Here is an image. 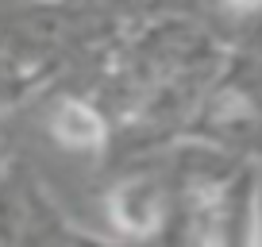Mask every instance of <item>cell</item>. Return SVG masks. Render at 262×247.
<instances>
[{
    "instance_id": "cell-1",
    "label": "cell",
    "mask_w": 262,
    "mask_h": 247,
    "mask_svg": "<svg viewBox=\"0 0 262 247\" xmlns=\"http://www.w3.org/2000/svg\"><path fill=\"white\" fill-rule=\"evenodd\" d=\"M54 132L62 135L66 143H74V147H89V143L100 139V120L81 105H66L62 112H58Z\"/></svg>"
}]
</instances>
